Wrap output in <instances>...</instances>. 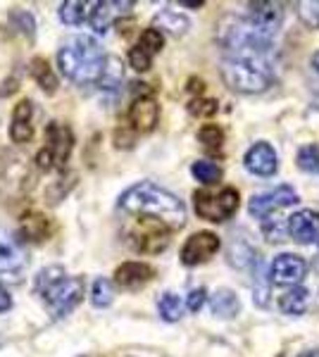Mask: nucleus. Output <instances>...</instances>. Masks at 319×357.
Listing matches in <instances>:
<instances>
[{"label":"nucleus","mask_w":319,"mask_h":357,"mask_svg":"<svg viewBox=\"0 0 319 357\" xmlns=\"http://www.w3.org/2000/svg\"><path fill=\"white\" fill-rule=\"evenodd\" d=\"M119 210L133 215L136 220H153L177 231L186 224V207L172 191L153 181L133 183L119 195Z\"/></svg>","instance_id":"1"},{"label":"nucleus","mask_w":319,"mask_h":357,"mask_svg":"<svg viewBox=\"0 0 319 357\" xmlns=\"http://www.w3.org/2000/svg\"><path fill=\"white\" fill-rule=\"evenodd\" d=\"M272 48L260 45H241L229 48L222 60V79L236 93H260L274 82V67H272Z\"/></svg>","instance_id":"2"},{"label":"nucleus","mask_w":319,"mask_h":357,"mask_svg":"<svg viewBox=\"0 0 319 357\" xmlns=\"http://www.w3.org/2000/svg\"><path fill=\"white\" fill-rule=\"evenodd\" d=\"M107 57L101 43L91 36H69L57 50V67L77 86L101 84Z\"/></svg>","instance_id":"3"},{"label":"nucleus","mask_w":319,"mask_h":357,"mask_svg":"<svg viewBox=\"0 0 319 357\" xmlns=\"http://www.w3.org/2000/svg\"><path fill=\"white\" fill-rule=\"evenodd\" d=\"M84 289L86 284L81 276H69L57 264L40 269L36 274V281H34V291L45 303V307L50 310L55 319H62L77 307L81 298H84Z\"/></svg>","instance_id":"4"},{"label":"nucleus","mask_w":319,"mask_h":357,"mask_svg":"<svg viewBox=\"0 0 319 357\" xmlns=\"http://www.w3.org/2000/svg\"><path fill=\"white\" fill-rule=\"evenodd\" d=\"M72 148H74L72 129L62 122H48L45 124V146L36 155L38 169L43 172L62 169L67 165L69 155H72Z\"/></svg>","instance_id":"5"},{"label":"nucleus","mask_w":319,"mask_h":357,"mask_svg":"<svg viewBox=\"0 0 319 357\" xmlns=\"http://www.w3.org/2000/svg\"><path fill=\"white\" fill-rule=\"evenodd\" d=\"M239 191L231 186L222 188L217 193L210 191H198L193 195V205L198 217L207 222H226L236 210H239Z\"/></svg>","instance_id":"6"},{"label":"nucleus","mask_w":319,"mask_h":357,"mask_svg":"<svg viewBox=\"0 0 319 357\" xmlns=\"http://www.w3.org/2000/svg\"><path fill=\"white\" fill-rule=\"evenodd\" d=\"M170 234L172 229H167L165 224L153 222V220H136V227L129 231L131 245L141 252H162L170 245Z\"/></svg>","instance_id":"7"},{"label":"nucleus","mask_w":319,"mask_h":357,"mask_svg":"<svg viewBox=\"0 0 319 357\" xmlns=\"http://www.w3.org/2000/svg\"><path fill=\"white\" fill-rule=\"evenodd\" d=\"M298 200H300L298 193H295L291 186H279L269 193L253 195L248 210H251V215L255 217V220H265V217L274 215L276 210H283V207L295 205Z\"/></svg>","instance_id":"8"},{"label":"nucleus","mask_w":319,"mask_h":357,"mask_svg":"<svg viewBox=\"0 0 319 357\" xmlns=\"http://www.w3.org/2000/svg\"><path fill=\"white\" fill-rule=\"evenodd\" d=\"M162 45H165V33L158 26H150L141 33L138 43L129 50V65L136 72H148L153 65V57L160 53Z\"/></svg>","instance_id":"9"},{"label":"nucleus","mask_w":319,"mask_h":357,"mask_svg":"<svg viewBox=\"0 0 319 357\" xmlns=\"http://www.w3.org/2000/svg\"><path fill=\"white\" fill-rule=\"evenodd\" d=\"M246 20L258 29L262 36L274 38L283 22V5L281 3H251L248 5Z\"/></svg>","instance_id":"10"},{"label":"nucleus","mask_w":319,"mask_h":357,"mask_svg":"<svg viewBox=\"0 0 319 357\" xmlns=\"http://www.w3.org/2000/svg\"><path fill=\"white\" fill-rule=\"evenodd\" d=\"M307 274V262L300 255L293 252H281L279 257H274L269 269V276L274 284L281 286H298Z\"/></svg>","instance_id":"11"},{"label":"nucleus","mask_w":319,"mask_h":357,"mask_svg":"<svg viewBox=\"0 0 319 357\" xmlns=\"http://www.w3.org/2000/svg\"><path fill=\"white\" fill-rule=\"evenodd\" d=\"M219 245L222 243H219V238L212 231L193 234L181 248V262L186 264V267H195V264L207 262L214 252L219 250Z\"/></svg>","instance_id":"12"},{"label":"nucleus","mask_w":319,"mask_h":357,"mask_svg":"<svg viewBox=\"0 0 319 357\" xmlns=\"http://www.w3.org/2000/svg\"><path fill=\"white\" fill-rule=\"evenodd\" d=\"M243 165H246V169L255 176H272V174H276V169H279V155H276V151L269 146V143L260 141L246 153Z\"/></svg>","instance_id":"13"},{"label":"nucleus","mask_w":319,"mask_h":357,"mask_svg":"<svg viewBox=\"0 0 319 357\" xmlns=\"http://www.w3.org/2000/svg\"><path fill=\"white\" fill-rule=\"evenodd\" d=\"M288 234L295 243L319 245V212L300 210L293 217H288Z\"/></svg>","instance_id":"14"},{"label":"nucleus","mask_w":319,"mask_h":357,"mask_svg":"<svg viewBox=\"0 0 319 357\" xmlns=\"http://www.w3.org/2000/svg\"><path fill=\"white\" fill-rule=\"evenodd\" d=\"M160 117V107L153 96H138L129 107V124L136 134H148L155 129Z\"/></svg>","instance_id":"15"},{"label":"nucleus","mask_w":319,"mask_h":357,"mask_svg":"<svg viewBox=\"0 0 319 357\" xmlns=\"http://www.w3.org/2000/svg\"><path fill=\"white\" fill-rule=\"evenodd\" d=\"M153 276H155V269L146 262H124L121 267H117V272H114V281H117L119 289L133 291V289L146 286Z\"/></svg>","instance_id":"16"},{"label":"nucleus","mask_w":319,"mask_h":357,"mask_svg":"<svg viewBox=\"0 0 319 357\" xmlns=\"http://www.w3.org/2000/svg\"><path fill=\"white\" fill-rule=\"evenodd\" d=\"M31 114H34V102L31 100H20L15 105L13 124H10V138H13V143H29L31 141V136H34Z\"/></svg>","instance_id":"17"},{"label":"nucleus","mask_w":319,"mask_h":357,"mask_svg":"<svg viewBox=\"0 0 319 357\" xmlns=\"http://www.w3.org/2000/svg\"><path fill=\"white\" fill-rule=\"evenodd\" d=\"M27 267L24 255L13 243H0V276L10 281H20Z\"/></svg>","instance_id":"18"},{"label":"nucleus","mask_w":319,"mask_h":357,"mask_svg":"<svg viewBox=\"0 0 319 357\" xmlns=\"http://www.w3.org/2000/svg\"><path fill=\"white\" fill-rule=\"evenodd\" d=\"M50 231H53V227H50V220L43 212L29 210L22 215V234H24V238L34 241V243H40V241L48 238Z\"/></svg>","instance_id":"19"},{"label":"nucleus","mask_w":319,"mask_h":357,"mask_svg":"<svg viewBox=\"0 0 319 357\" xmlns=\"http://www.w3.org/2000/svg\"><path fill=\"white\" fill-rule=\"evenodd\" d=\"M210 310L214 317H222V319H231V317L239 314L241 310V303L236 298L234 291L229 289H219L214 296L210 298Z\"/></svg>","instance_id":"20"},{"label":"nucleus","mask_w":319,"mask_h":357,"mask_svg":"<svg viewBox=\"0 0 319 357\" xmlns=\"http://www.w3.org/2000/svg\"><path fill=\"white\" fill-rule=\"evenodd\" d=\"M307 303H310V293H307V289H303V286H293L291 291H286L279 298V310L283 314L298 317V314H305Z\"/></svg>","instance_id":"21"},{"label":"nucleus","mask_w":319,"mask_h":357,"mask_svg":"<svg viewBox=\"0 0 319 357\" xmlns=\"http://www.w3.org/2000/svg\"><path fill=\"white\" fill-rule=\"evenodd\" d=\"M29 72H31L34 82H36L48 96H53L57 91V77H55L53 67L48 65V60H43V57H34L31 65H29Z\"/></svg>","instance_id":"22"},{"label":"nucleus","mask_w":319,"mask_h":357,"mask_svg":"<svg viewBox=\"0 0 319 357\" xmlns=\"http://www.w3.org/2000/svg\"><path fill=\"white\" fill-rule=\"evenodd\" d=\"M114 3H103V0H98L94 3V10L89 13V24L94 31L98 33H105L110 26H112L114 22Z\"/></svg>","instance_id":"23"},{"label":"nucleus","mask_w":319,"mask_h":357,"mask_svg":"<svg viewBox=\"0 0 319 357\" xmlns=\"http://www.w3.org/2000/svg\"><path fill=\"white\" fill-rule=\"evenodd\" d=\"M158 312L165 321H179L184 314V303L177 293H162L158 298Z\"/></svg>","instance_id":"24"},{"label":"nucleus","mask_w":319,"mask_h":357,"mask_svg":"<svg viewBox=\"0 0 319 357\" xmlns=\"http://www.w3.org/2000/svg\"><path fill=\"white\" fill-rule=\"evenodd\" d=\"M198 141L202 143L210 155H219L224 151V131L219 129L217 124H205L202 129L198 131Z\"/></svg>","instance_id":"25"},{"label":"nucleus","mask_w":319,"mask_h":357,"mask_svg":"<svg viewBox=\"0 0 319 357\" xmlns=\"http://www.w3.org/2000/svg\"><path fill=\"white\" fill-rule=\"evenodd\" d=\"M155 24H160V29L174 33V36H181V33L188 31V20L184 15L174 13V10H162V13L155 17Z\"/></svg>","instance_id":"26"},{"label":"nucleus","mask_w":319,"mask_h":357,"mask_svg":"<svg viewBox=\"0 0 319 357\" xmlns=\"http://www.w3.org/2000/svg\"><path fill=\"white\" fill-rule=\"evenodd\" d=\"M191 174L198 178L200 183H205V186H212V183H217L222 178V167L217 162H210V160H198L191 167Z\"/></svg>","instance_id":"27"},{"label":"nucleus","mask_w":319,"mask_h":357,"mask_svg":"<svg viewBox=\"0 0 319 357\" xmlns=\"http://www.w3.org/2000/svg\"><path fill=\"white\" fill-rule=\"evenodd\" d=\"M260 227H262V234L267 241H272V243H276V241H283V236L288 234V222H283L281 217L276 220V212L269 217H265V220H260Z\"/></svg>","instance_id":"28"},{"label":"nucleus","mask_w":319,"mask_h":357,"mask_svg":"<svg viewBox=\"0 0 319 357\" xmlns=\"http://www.w3.org/2000/svg\"><path fill=\"white\" fill-rule=\"evenodd\" d=\"M60 20L65 22V24H72L77 26L81 22L86 20V3H81V0H67V3L60 5Z\"/></svg>","instance_id":"29"},{"label":"nucleus","mask_w":319,"mask_h":357,"mask_svg":"<svg viewBox=\"0 0 319 357\" xmlns=\"http://www.w3.org/2000/svg\"><path fill=\"white\" fill-rule=\"evenodd\" d=\"M124 82V69H121V62L117 57H107V65H105V72H103V79L101 84L105 86L107 91H114L117 86H121Z\"/></svg>","instance_id":"30"},{"label":"nucleus","mask_w":319,"mask_h":357,"mask_svg":"<svg viewBox=\"0 0 319 357\" xmlns=\"http://www.w3.org/2000/svg\"><path fill=\"white\" fill-rule=\"evenodd\" d=\"M114 298V291H112V281L110 279H96L94 281V289H91V303L96 307H107Z\"/></svg>","instance_id":"31"},{"label":"nucleus","mask_w":319,"mask_h":357,"mask_svg":"<svg viewBox=\"0 0 319 357\" xmlns=\"http://www.w3.org/2000/svg\"><path fill=\"white\" fill-rule=\"evenodd\" d=\"M295 162H298L300 169H305V172H317L319 169V146L317 143H310V146L300 148Z\"/></svg>","instance_id":"32"},{"label":"nucleus","mask_w":319,"mask_h":357,"mask_svg":"<svg viewBox=\"0 0 319 357\" xmlns=\"http://www.w3.org/2000/svg\"><path fill=\"white\" fill-rule=\"evenodd\" d=\"M298 17L310 29H319V0H303V3H298Z\"/></svg>","instance_id":"33"},{"label":"nucleus","mask_w":319,"mask_h":357,"mask_svg":"<svg viewBox=\"0 0 319 357\" xmlns=\"http://www.w3.org/2000/svg\"><path fill=\"white\" fill-rule=\"evenodd\" d=\"M217 110H219L217 100H210V98H195L188 105V112L193 114V117H212Z\"/></svg>","instance_id":"34"},{"label":"nucleus","mask_w":319,"mask_h":357,"mask_svg":"<svg viewBox=\"0 0 319 357\" xmlns=\"http://www.w3.org/2000/svg\"><path fill=\"white\" fill-rule=\"evenodd\" d=\"M10 20H13V24H17V29H20L22 33H27L29 38L34 36V29H36V24H34V17L24 13V10H15L13 15H10Z\"/></svg>","instance_id":"35"},{"label":"nucleus","mask_w":319,"mask_h":357,"mask_svg":"<svg viewBox=\"0 0 319 357\" xmlns=\"http://www.w3.org/2000/svg\"><path fill=\"white\" fill-rule=\"evenodd\" d=\"M205 298H207L205 289H193L188 293V298H186V307L191 310V312H198L202 305H205Z\"/></svg>","instance_id":"36"},{"label":"nucleus","mask_w":319,"mask_h":357,"mask_svg":"<svg viewBox=\"0 0 319 357\" xmlns=\"http://www.w3.org/2000/svg\"><path fill=\"white\" fill-rule=\"evenodd\" d=\"M13 307V298H10V293L0 286V314L3 312H8V310Z\"/></svg>","instance_id":"37"},{"label":"nucleus","mask_w":319,"mask_h":357,"mask_svg":"<svg viewBox=\"0 0 319 357\" xmlns=\"http://www.w3.org/2000/svg\"><path fill=\"white\" fill-rule=\"evenodd\" d=\"M186 8H202V0H184Z\"/></svg>","instance_id":"38"},{"label":"nucleus","mask_w":319,"mask_h":357,"mask_svg":"<svg viewBox=\"0 0 319 357\" xmlns=\"http://www.w3.org/2000/svg\"><path fill=\"white\" fill-rule=\"evenodd\" d=\"M310 62H312V69H315V72L319 74V50H317L315 55H312V60H310Z\"/></svg>","instance_id":"39"},{"label":"nucleus","mask_w":319,"mask_h":357,"mask_svg":"<svg viewBox=\"0 0 319 357\" xmlns=\"http://www.w3.org/2000/svg\"><path fill=\"white\" fill-rule=\"evenodd\" d=\"M298 357H319V350H307V353H300Z\"/></svg>","instance_id":"40"}]
</instances>
